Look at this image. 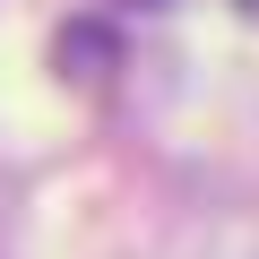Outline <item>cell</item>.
I'll use <instances>...</instances> for the list:
<instances>
[{
    "label": "cell",
    "mask_w": 259,
    "mask_h": 259,
    "mask_svg": "<svg viewBox=\"0 0 259 259\" xmlns=\"http://www.w3.org/2000/svg\"><path fill=\"white\" fill-rule=\"evenodd\" d=\"M121 9H156V0H121Z\"/></svg>",
    "instance_id": "7a4b0ae2"
},
{
    "label": "cell",
    "mask_w": 259,
    "mask_h": 259,
    "mask_svg": "<svg viewBox=\"0 0 259 259\" xmlns=\"http://www.w3.org/2000/svg\"><path fill=\"white\" fill-rule=\"evenodd\" d=\"M233 9H242V18H259V0H233Z\"/></svg>",
    "instance_id": "6da1fadb"
}]
</instances>
